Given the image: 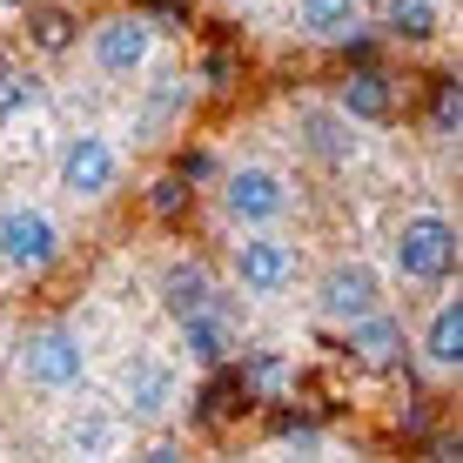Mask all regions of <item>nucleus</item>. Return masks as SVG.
<instances>
[{
	"instance_id": "obj_1",
	"label": "nucleus",
	"mask_w": 463,
	"mask_h": 463,
	"mask_svg": "<svg viewBox=\"0 0 463 463\" xmlns=\"http://www.w3.org/2000/svg\"><path fill=\"white\" fill-rule=\"evenodd\" d=\"M229 276H235V289L255 296V302H282L302 282V249L282 229H242L229 242Z\"/></svg>"
},
{
	"instance_id": "obj_2",
	"label": "nucleus",
	"mask_w": 463,
	"mask_h": 463,
	"mask_svg": "<svg viewBox=\"0 0 463 463\" xmlns=\"http://www.w3.org/2000/svg\"><path fill=\"white\" fill-rule=\"evenodd\" d=\"M296 209V182L276 162H235L222 175V215L235 229H282Z\"/></svg>"
},
{
	"instance_id": "obj_3",
	"label": "nucleus",
	"mask_w": 463,
	"mask_h": 463,
	"mask_svg": "<svg viewBox=\"0 0 463 463\" xmlns=\"http://www.w3.org/2000/svg\"><path fill=\"white\" fill-rule=\"evenodd\" d=\"M457 222L450 215H437V209H417V215H403L396 222V235H390V262H396V276H410V282H450L457 276Z\"/></svg>"
},
{
	"instance_id": "obj_4",
	"label": "nucleus",
	"mask_w": 463,
	"mask_h": 463,
	"mask_svg": "<svg viewBox=\"0 0 463 463\" xmlns=\"http://www.w3.org/2000/svg\"><path fill=\"white\" fill-rule=\"evenodd\" d=\"M54 188L68 202H108L121 188V148L101 135V128L68 135V141H61V155H54Z\"/></svg>"
},
{
	"instance_id": "obj_5",
	"label": "nucleus",
	"mask_w": 463,
	"mask_h": 463,
	"mask_svg": "<svg viewBox=\"0 0 463 463\" xmlns=\"http://www.w3.org/2000/svg\"><path fill=\"white\" fill-rule=\"evenodd\" d=\"M61 249H68V235H61V222L47 215L41 202L0 209V262H7L14 276H47V269L61 262Z\"/></svg>"
},
{
	"instance_id": "obj_6",
	"label": "nucleus",
	"mask_w": 463,
	"mask_h": 463,
	"mask_svg": "<svg viewBox=\"0 0 463 463\" xmlns=\"http://www.w3.org/2000/svg\"><path fill=\"white\" fill-rule=\"evenodd\" d=\"M383 269L363 262V255H343V262H329L323 276H316V316H323L329 329H349L363 323L370 309H383Z\"/></svg>"
},
{
	"instance_id": "obj_7",
	"label": "nucleus",
	"mask_w": 463,
	"mask_h": 463,
	"mask_svg": "<svg viewBox=\"0 0 463 463\" xmlns=\"http://www.w3.org/2000/svg\"><path fill=\"white\" fill-rule=\"evenodd\" d=\"M21 383L27 390H47V396H68L88 383V343L74 329H34L21 343Z\"/></svg>"
},
{
	"instance_id": "obj_8",
	"label": "nucleus",
	"mask_w": 463,
	"mask_h": 463,
	"mask_svg": "<svg viewBox=\"0 0 463 463\" xmlns=\"http://www.w3.org/2000/svg\"><path fill=\"white\" fill-rule=\"evenodd\" d=\"M88 61L108 74V81H135V74L155 61V21L148 14H108V21H94Z\"/></svg>"
},
{
	"instance_id": "obj_9",
	"label": "nucleus",
	"mask_w": 463,
	"mask_h": 463,
	"mask_svg": "<svg viewBox=\"0 0 463 463\" xmlns=\"http://www.w3.org/2000/svg\"><path fill=\"white\" fill-rule=\"evenodd\" d=\"M175 403H182V370H175L168 356L135 349V356L121 363V417L162 423V417H175Z\"/></svg>"
},
{
	"instance_id": "obj_10",
	"label": "nucleus",
	"mask_w": 463,
	"mask_h": 463,
	"mask_svg": "<svg viewBox=\"0 0 463 463\" xmlns=\"http://www.w3.org/2000/svg\"><path fill=\"white\" fill-rule=\"evenodd\" d=\"M175 329H182V356L195 363V370H222V363L242 356V323H235L229 296L209 302V309H195V316H182Z\"/></svg>"
},
{
	"instance_id": "obj_11",
	"label": "nucleus",
	"mask_w": 463,
	"mask_h": 463,
	"mask_svg": "<svg viewBox=\"0 0 463 463\" xmlns=\"http://www.w3.org/2000/svg\"><path fill=\"white\" fill-rule=\"evenodd\" d=\"M343 336H349V356H356L363 370H396V363L410 356V336H403V323L390 316V302H383V309H370L363 323H349Z\"/></svg>"
},
{
	"instance_id": "obj_12",
	"label": "nucleus",
	"mask_w": 463,
	"mask_h": 463,
	"mask_svg": "<svg viewBox=\"0 0 463 463\" xmlns=\"http://www.w3.org/2000/svg\"><path fill=\"white\" fill-rule=\"evenodd\" d=\"M222 296H229V289H222V282L209 276V262H195V255H182V262L162 269V309H168V323L209 309V302H222Z\"/></svg>"
},
{
	"instance_id": "obj_13",
	"label": "nucleus",
	"mask_w": 463,
	"mask_h": 463,
	"mask_svg": "<svg viewBox=\"0 0 463 463\" xmlns=\"http://www.w3.org/2000/svg\"><path fill=\"white\" fill-rule=\"evenodd\" d=\"M296 128H302V148L316 155V162H329V168H343V162H356V121L343 115V108H302L296 115Z\"/></svg>"
},
{
	"instance_id": "obj_14",
	"label": "nucleus",
	"mask_w": 463,
	"mask_h": 463,
	"mask_svg": "<svg viewBox=\"0 0 463 463\" xmlns=\"http://www.w3.org/2000/svg\"><path fill=\"white\" fill-rule=\"evenodd\" d=\"M417 349H423V363L437 376H457L463 370V302H437V309H430Z\"/></svg>"
},
{
	"instance_id": "obj_15",
	"label": "nucleus",
	"mask_w": 463,
	"mask_h": 463,
	"mask_svg": "<svg viewBox=\"0 0 463 463\" xmlns=\"http://www.w3.org/2000/svg\"><path fill=\"white\" fill-rule=\"evenodd\" d=\"M336 108H343L349 121H390V115H396V81H390L383 68H356V74L343 81Z\"/></svg>"
},
{
	"instance_id": "obj_16",
	"label": "nucleus",
	"mask_w": 463,
	"mask_h": 463,
	"mask_svg": "<svg viewBox=\"0 0 463 463\" xmlns=\"http://www.w3.org/2000/svg\"><path fill=\"white\" fill-rule=\"evenodd\" d=\"M383 34L410 41V47H430L443 34V0H383Z\"/></svg>"
},
{
	"instance_id": "obj_17",
	"label": "nucleus",
	"mask_w": 463,
	"mask_h": 463,
	"mask_svg": "<svg viewBox=\"0 0 463 463\" xmlns=\"http://www.w3.org/2000/svg\"><path fill=\"white\" fill-rule=\"evenodd\" d=\"M27 41L41 47V54H68L74 41H81V21H74L68 7H54V0H27Z\"/></svg>"
},
{
	"instance_id": "obj_18",
	"label": "nucleus",
	"mask_w": 463,
	"mask_h": 463,
	"mask_svg": "<svg viewBox=\"0 0 463 463\" xmlns=\"http://www.w3.org/2000/svg\"><path fill=\"white\" fill-rule=\"evenodd\" d=\"M296 14H302V34L316 41H349L363 27V0H296Z\"/></svg>"
},
{
	"instance_id": "obj_19",
	"label": "nucleus",
	"mask_w": 463,
	"mask_h": 463,
	"mask_svg": "<svg viewBox=\"0 0 463 463\" xmlns=\"http://www.w3.org/2000/svg\"><path fill=\"white\" fill-rule=\"evenodd\" d=\"M61 443H68L74 457H115L121 450V417H108V410H81V417H68Z\"/></svg>"
},
{
	"instance_id": "obj_20",
	"label": "nucleus",
	"mask_w": 463,
	"mask_h": 463,
	"mask_svg": "<svg viewBox=\"0 0 463 463\" xmlns=\"http://www.w3.org/2000/svg\"><path fill=\"white\" fill-rule=\"evenodd\" d=\"M41 108V74L21 68V61H0V121H27Z\"/></svg>"
},
{
	"instance_id": "obj_21",
	"label": "nucleus",
	"mask_w": 463,
	"mask_h": 463,
	"mask_svg": "<svg viewBox=\"0 0 463 463\" xmlns=\"http://www.w3.org/2000/svg\"><path fill=\"white\" fill-rule=\"evenodd\" d=\"M235 376H242V396H276V390H289V383H296L289 356H269V349H262V356H249V349H242V370H235Z\"/></svg>"
},
{
	"instance_id": "obj_22",
	"label": "nucleus",
	"mask_w": 463,
	"mask_h": 463,
	"mask_svg": "<svg viewBox=\"0 0 463 463\" xmlns=\"http://www.w3.org/2000/svg\"><path fill=\"white\" fill-rule=\"evenodd\" d=\"M430 121H437V135H457V128H463V94H457V81H437V94H430Z\"/></svg>"
},
{
	"instance_id": "obj_23",
	"label": "nucleus",
	"mask_w": 463,
	"mask_h": 463,
	"mask_svg": "<svg viewBox=\"0 0 463 463\" xmlns=\"http://www.w3.org/2000/svg\"><path fill=\"white\" fill-rule=\"evenodd\" d=\"M182 202H188V182H182V175H162V182L148 188V209H155V215H182Z\"/></svg>"
},
{
	"instance_id": "obj_24",
	"label": "nucleus",
	"mask_w": 463,
	"mask_h": 463,
	"mask_svg": "<svg viewBox=\"0 0 463 463\" xmlns=\"http://www.w3.org/2000/svg\"><path fill=\"white\" fill-rule=\"evenodd\" d=\"M276 437L289 443V450H323V430L302 423V417H282V423H276Z\"/></svg>"
},
{
	"instance_id": "obj_25",
	"label": "nucleus",
	"mask_w": 463,
	"mask_h": 463,
	"mask_svg": "<svg viewBox=\"0 0 463 463\" xmlns=\"http://www.w3.org/2000/svg\"><path fill=\"white\" fill-rule=\"evenodd\" d=\"M27 7V0H0V14H21Z\"/></svg>"
},
{
	"instance_id": "obj_26",
	"label": "nucleus",
	"mask_w": 463,
	"mask_h": 463,
	"mask_svg": "<svg viewBox=\"0 0 463 463\" xmlns=\"http://www.w3.org/2000/svg\"><path fill=\"white\" fill-rule=\"evenodd\" d=\"M235 7H255V0H235Z\"/></svg>"
}]
</instances>
